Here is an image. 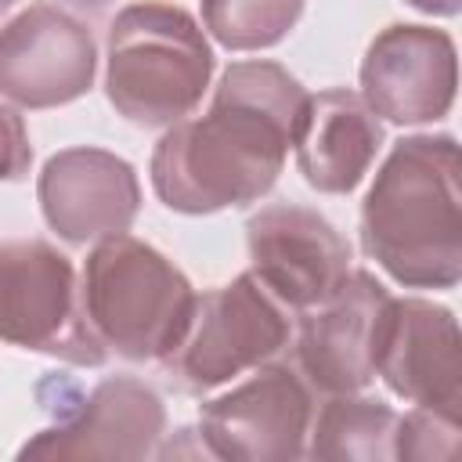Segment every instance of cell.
Returning <instances> with one entry per match:
<instances>
[{
    "mask_svg": "<svg viewBox=\"0 0 462 462\" xmlns=\"http://www.w3.org/2000/svg\"><path fill=\"white\" fill-rule=\"evenodd\" d=\"M307 97L278 61L227 65L209 112L159 137L148 166L159 202L202 217L263 199L285 166Z\"/></svg>",
    "mask_w": 462,
    "mask_h": 462,
    "instance_id": "1",
    "label": "cell"
},
{
    "mask_svg": "<svg viewBox=\"0 0 462 462\" xmlns=\"http://www.w3.org/2000/svg\"><path fill=\"white\" fill-rule=\"evenodd\" d=\"M361 249L404 289H455L462 278L458 141L401 137L361 202Z\"/></svg>",
    "mask_w": 462,
    "mask_h": 462,
    "instance_id": "2",
    "label": "cell"
},
{
    "mask_svg": "<svg viewBox=\"0 0 462 462\" xmlns=\"http://www.w3.org/2000/svg\"><path fill=\"white\" fill-rule=\"evenodd\" d=\"M209 76V40L184 7L141 0L116 14L105 43V94L123 119L173 126L195 112Z\"/></svg>",
    "mask_w": 462,
    "mask_h": 462,
    "instance_id": "3",
    "label": "cell"
},
{
    "mask_svg": "<svg viewBox=\"0 0 462 462\" xmlns=\"http://www.w3.org/2000/svg\"><path fill=\"white\" fill-rule=\"evenodd\" d=\"M79 296L90 332L126 361H162L180 343L195 307L188 274L126 231L90 249Z\"/></svg>",
    "mask_w": 462,
    "mask_h": 462,
    "instance_id": "4",
    "label": "cell"
},
{
    "mask_svg": "<svg viewBox=\"0 0 462 462\" xmlns=\"http://www.w3.org/2000/svg\"><path fill=\"white\" fill-rule=\"evenodd\" d=\"M292 343L289 307L253 274L195 296L180 343L162 357L170 379L188 393H206L235 375L267 365Z\"/></svg>",
    "mask_w": 462,
    "mask_h": 462,
    "instance_id": "5",
    "label": "cell"
},
{
    "mask_svg": "<svg viewBox=\"0 0 462 462\" xmlns=\"http://www.w3.org/2000/svg\"><path fill=\"white\" fill-rule=\"evenodd\" d=\"M0 339L87 368L108 357L87 325L72 260L43 238L0 242Z\"/></svg>",
    "mask_w": 462,
    "mask_h": 462,
    "instance_id": "6",
    "label": "cell"
},
{
    "mask_svg": "<svg viewBox=\"0 0 462 462\" xmlns=\"http://www.w3.org/2000/svg\"><path fill=\"white\" fill-rule=\"evenodd\" d=\"M310 419V383L289 365H260L256 375L202 404L199 430L213 458L282 462L307 455Z\"/></svg>",
    "mask_w": 462,
    "mask_h": 462,
    "instance_id": "7",
    "label": "cell"
},
{
    "mask_svg": "<svg viewBox=\"0 0 462 462\" xmlns=\"http://www.w3.org/2000/svg\"><path fill=\"white\" fill-rule=\"evenodd\" d=\"M90 29L54 4H32L0 25V97L18 108H58L94 87Z\"/></svg>",
    "mask_w": 462,
    "mask_h": 462,
    "instance_id": "8",
    "label": "cell"
},
{
    "mask_svg": "<svg viewBox=\"0 0 462 462\" xmlns=\"http://www.w3.org/2000/svg\"><path fill=\"white\" fill-rule=\"evenodd\" d=\"M455 40L433 25H386L361 58L365 105L397 126L444 119L455 105Z\"/></svg>",
    "mask_w": 462,
    "mask_h": 462,
    "instance_id": "9",
    "label": "cell"
},
{
    "mask_svg": "<svg viewBox=\"0 0 462 462\" xmlns=\"http://www.w3.org/2000/svg\"><path fill=\"white\" fill-rule=\"evenodd\" d=\"M253 274L289 307H318L350 271V242L318 209L274 202L245 220Z\"/></svg>",
    "mask_w": 462,
    "mask_h": 462,
    "instance_id": "10",
    "label": "cell"
},
{
    "mask_svg": "<svg viewBox=\"0 0 462 462\" xmlns=\"http://www.w3.org/2000/svg\"><path fill=\"white\" fill-rule=\"evenodd\" d=\"M375 375L390 386V393L458 419L462 336L455 314L433 300L390 296L375 343Z\"/></svg>",
    "mask_w": 462,
    "mask_h": 462,
    "instance_id": "11",
    "label": "cell"
},
{
    "mask_svg": "<svg viewBox=\"0 0 462 462\" xmlns=\"http://www.w3.org/2000/svg\"><path fill=\"white\" fill-rule=\"evenodd\" d=\"M390 292L368 271L346 278L303 314L296 361L303 379L321 393H361L375 379V343Z\"/></svg>",
    "mask_w": 462,
    "mask_h": 462,
    "instance_id": "12",
    "label": "cell"
},
{
    "mask_svg": "<svg viewBox=\"0 0 462 462\" xmlns=\"http://www.w3.org/2000/svg\"><path fill=\"white\" fill-rule=\"evenodd\" d=\"M36 199L58 238L87 245L130 231L141 209V180L137 170L116 152L79 144L54 152L43 162Z\"/></svg>",
    "mask_w": 462,
    "mask_h": 462,
    "instance_id": "13",
    "label": "cell"
},
{
    "mask_svg": "<svg viewBox=\"0 0 462 462\" xmlns=\"http://www.w3.org/2000/svg\"><path fill=\"white\" fill-rule=\"evenodd\" d=\"M166 437L162 397L134 375L97 383L79 408L29 437L22 458H148Z\"/></svg>",
    "mask_w": 462,
    "mask_h": 462,
    "instance_id": "14",
    "label": "cell"
},
{
    "mask_svg": "<svg viewBox=\"0 0 462 462\" xmlns=\"http://www.w3.org/2000/svg\"><path fill=\"white\" fill-rule=\"evenodd\" d=\"M303 180L321 195H350L383 148V123L361 94L332 87L307 97L292 137Z\"/></svg>",
    "mask_w": 462,
    "mask_h": 462,
    "instance_id": "15",
    "label": "cell"
},
{
    "mask_svg": "<svg viewBox=\"0 0 462 462\" xmlns=\"http://www.w3.org/2000/svg\"><path fill=\"white\" fill-rule=\"evenodd\" d=\"M397 411L379 397L328 393L318 419H310V458L332 462H390L397 444Z\"/></svg>",
    "mask_w": 462,
    "mask_h": 462,
    "instance_id": "16",
    "label": "cell"
},
{
    "mask_svg": "<svg viewBox=\"0 0 462 462\" xmlns=\"http://www.w3.org/2000/svg\"><path fill=\"white\" fill-rule=\"evenodd\" d=\"M307 0H202L206 32L227 51H263L282 43Z\"/></svg>",
    "mask_w": 462,
    "mask_h": 462,
    "instance_id": "17",
    "label": "cell"
},
{
    "mask_svg": "<svg viewBox=\"0 0 462 462\" xmlns=\"http://www.w3.org/2000/svg\"><path fill=\"white\" fill-rule=\"evenodd\" d=\"M458 455V419L415 404L404 419H397V444L393 458H455Z\"/></svg>",
    "mask_w": 462,
    "mask_h": 462,
    "instance_id": "18",
    "label": "cell"
},
{
    "mask_svg": "<svg viewBox=\"0 0 462 462\" xmlns=\"http://www.w3.org/2000/svg\"><path fill=\"white\" fill-rule=\"evenodd\" d=\"M32 162V144L25 119L14 105L0 101V180H22Z\"/></svg>",
    "mask_w": 462,
    "mask_h": 462,
    "instance_id": "19",
    "label": "cell"
},
{
    "mask_svg": "<svg viewBox=\"0 0 462 462\" xmlns=\"http://www.w3.org/2000/svg\"><path fill=\"white\" fill-rule=\"evenodd\" d=\"M415 11L433 14V18H455L462 11V0H408Z\"/></svg>",
    "mask_w": 462,
    "mask_h": 462,
    "instance_id": "20",
    "label": "cell"
},
{
    "mask_svg": "<svg viewBox=\"0 0 462 462\" xmlns=\"http://www.w3.org/2000/svg\"><path fill=\"white\" fill-rule=\"evenodd\" d=\"M69 4H76V7H105L108 0H69Z\"/></svg>",
    "mask_w": 462,
    "mask_h": 462,
    "instance_id": "21",
    "label": "cell"
},
{
    "mask_svg": "<svg viewBox=\"0 0 462 462\" xmlns=\"http://www.w3.org/2000/svg\"><path fill=\"white\" fill-rule=\"evenodd\" d=\"M14 4H18V0H0V14H4V11H11Z\"/></svg>",
    "mask_w": 462,
    "mask_h": 462,
    "instance_id": "22",
    "label": "cell"
}]
</instances>
